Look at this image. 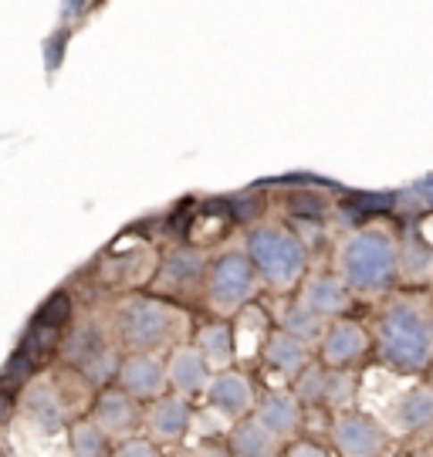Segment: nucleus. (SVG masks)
<instances>
[{"instance_id":"f257e3e1","label":"nucleus","mask_w":433,"mask_h":457,"mask_svg":"<svg viewBox=\"0 0 433 457\" xmlns=\"http://www.w3.org/2000/svg\"><path fill=\"white\" fill-rule=\"evenodd\" d=\"M400 264L396 241L383 230H359L338 251V281L359 295H379L393 285Z\"/></svg>"},{"instance_id":"f03ea898","label":"nucleus","mask_w":433,"mask_h":457,"mask_svg":"<svg viewBox=\"0 0 433 457\" xmlns=\"http://www.w3.org/2000/svg\"><path fill=\"white\" fill-rule=\"evenodd\" d=\"M379 349L400 370H423L433 356L430 319L410 302H393L379 319Z\"/></svg>"},{"instance_id":"7ed1b4c3","label":"nucleus","mask_w":433,"mask_h":457,"mask_svg":"<svg viewBox=\"0 0 433 457\" xmlns=\"http://www.w3.org/2000/svg\"><path fill=\"white\" fill-rule=\"evenodd\" d=\"M247 262L271 288H291L305 271V245L281 228H257L247 237Z\"/></svg>"},{"instance_id":"20e7f679","label":"nucleus","mask_w":433,"mask_h":457,"mask_svg":"<svg viewBox=\"0 0 433 457\" xmlns=\"http://www.w3.org/2000/svg\"><path fill=\"white\" fill-rule=\"evenodd\" d=\"M179 322V312L156 298H129L115 312V332L129 353H153L160 345H170L177 339Z\"/></svg>"},{"instance_id":"39448f33","label":"nucleus","mask_w":433,"mask_h":457,"mask_svg":"<svg viewBox=\"0 0 433 457\" xmlns=\"http://www.w3.org/2000/svg\"><path fill=\"white\" fill-rule=\"evenodd\" d=\"M254 285H257V275L254 268H251V262H247V254L244 251H227L210 268L207 298L217 312H237L244 302H251Z\"/></svg>"},{"instance_id":"423d86ee","label":"nucleus","mask_w":433,"mask_h":457,"mask_svg":"<svg viewBox=\"0 0 433 457\" xmlns=\"http://www.w3.org/2000/svg\"><path fill=\"white\" fill-rule=\"evenodd\" d=\"M119 390L139 400H160L166 390V366L156 353H129L126 360L119 362Z\"/></svg>"},{"instance_id":"0eeeda50","label":"nucleus","mask_w":433,"mask_h":457,"mask_svg":"<svg viewBox=\"0 0 433 457\" xmlns=\"http://www.w3.org/2000/svg\"><path fill=\"white\" fill-rule=\"evenodd\" d=\"M336 447L342 457H379L386 447V434L383 427L362 417V413H346L336 420Z\"/></svg>"},{"instance_id":"6e6552de","label":"nucleus","mask_w":433,"mask_h":457,"mask_svg":"<svg viewBox=\"0 0 433 457\" xmlns=\"http://www.w3.org/2000/svg\"><path fill=\"white\" fill-rule=\"evenodd\" d=\"M92 424L109 437V441H129L132 430L139 427V403L122 390H105L96 400Z\"/></svg>"},{"instance_id":"1a4fd4ad","label":"nucleus","mask_w":433,"mask_h":457,"mask_svg":"<svg viewBox=\"0 0 433 457\" xmlns=\"http://www.w3.org/2000/svg\"><path fill=\"white\" fill-rule=\"evenodd\" d=\"M162 366H166V386H173L183 400L210 386V366L200 360V353L193 345H177Z\"/></svg>"},{"instance_id":"9d476101","label":"nucleus","mask_w":433,"mask_h":457,"mask_svg":"<svg viewBox=\"0 0 433 457\" xmlns=\"http://www.w3.org/2000/svg\"><path fill=\"white\" fill-rule=\"evenodd\" d=\"M207 400L217 413H224L230 420H244L254 407V390H251V383L241 373L224 370L221 376H210Z\"/></svg>"},{"instance_id":"9b49d317","label":"nucleus","mask_w":433,"mask_h":457,"mask_svg":"<svg viewBox=\"0 0 433 457\" xmlns=\"http://www.w3.org/2000/svg\"><path fill=\"white\" fill-rule=\"evenodd\" d=\"M146 427H149V434H153V444H177L183 434H187V427H190V407H187V400L183 396H166L162 393L160 400H153V407L146 413Z\"/></svg>"},{"instance_id":"f8f14e48","label":"nucleus","mask_w":433,"mask_h":457,"mask_svg":"<svg viewBox=\"0 0 433 457\" xmlns=\"http://www.w3.org/2000/svg\"><path fill=\"white\" fill-rule=\"evenodd\" d=\"M321 360L329 362V366H349L355 362L362 353H366V332L355 326V322H336V326L325 328V336H321Z\"/></svg>"},{"instance_id":"ddd939ff","label":"nucleus","mask_w":433,"mask_h":457,"mask_svg":"<svg viewBox=\"0 0 433 457\" xmlns=\"http://www.w3.org/2000/svg\"><path fill=\"white\" fill-rule=\"evenodd\" d=\"M389 417H393V427L403 430V434L433 427V390L430 386H410V390L393 403Z\"/></svg>"},{"instance_id":"4468645a","label":"nucleus","mask_w":433,"mask_h":457,"mask_svg":"<svg viewBox=\"0 0 433 457\" xmlns=\"http://www.w3.org/2000/svg\"><path fill=\"white\" fill-rule=\"evenodd\" d=\"M254 420L268 434H274L278 441L281 437H288L295 434V427H298V400L288 396V393H268L254 410Z\"/></svg>"},{"instance_id":"2eb2a0df","label":"nucleus","mask_w":433,"mask_h":457,"mask_svg":"<svg viewBox=\"0 0 433 457\" xmlns=\"http://www.w3.org/2000/svg\"><path fill=\"white\" fill-rule=\"evenodd\" d=\"M308 312H315L319 319H329V315H338L349 305V288L332 275H315L308 278L305 285V302H302Z\"/></svg>"},{"instance_id":"dca6fc26","label":"nucleus","mask_w":433,"mask_h":457,"mask_svg":"<svg viewBox=\"0 0 433 457\" xmlns=\"http://www.w3.org/2000/svg\"><path fill=\"white\" fill-rule=\"evenodd\" d=\"M230 451L237 457H274L278 437L268 434L254 417H244L241 424L230 430Z\"/></svg>"},{"instance_id":"f3484780","label":"nucleus","mask_w":433,"mask_h":457,"mask_svg":"<svg viewBox=\"0 0 433 457\" xmlns=\"http://www.w3.org/2000/svg\"><path fill=\"white\" fill-rule=\"evenodd\" d=\"M21 403H24V413H31L34 420L41 427H48V430L64 424V403L51 383H31Z\"/></svg>"},{"instance_id":"a211bd4d","label":"nucleus","mask_w":433,"mask_h":457,"mask_svg":"<svg viewBox=\"0 0 433 457\" xmlns=\"http://www.w3.org/2000/svg\"><path fill=\"white\" fill-rule=\"evenodd\" d=\"M196 353H200V360L207 362L210 370H221L224 373L230 360H234V339H230V328L221 326V322H213V326L200 328V336H196V345H193Z\"/></svg>"},{"instance_id":"6ab92c4d","label":"nucleus","mask_w":433,"mask_h":457,"mask_svg":"<svg viewBox=\"0 0 433 457\" xmlns=\"http://www.w3.org/2000/svg\"><path fill=\"white\" fill-rule=\"evenodd\" d=\"M264 356H268V362L278 373H298V370H305L308 362V345L291 339L288 332H274L271 339L264 343Z\"/></svg>"},{"instance_id":"aec40b11","label":"nucleus","mask_w":433,"mask_h":457,"mask_svg":"<svg viewBox=\"0 0 433 457\" xmlns=\"http://www.w3.org/2000/svg\"><path fill=\"white\" fill-rule=\"evenodd\" d=\"M68 451L71 457H112V441L92 424V417L68 427Z\"/></svg>"},{"instance_id":"412c9836","label":"nucleus","mask_w":433,"mask_h":457,"mask_svg":"<svg viewBox=\"0 0 433 457\" xmlns=\"http://www.w3.org/2000/svg\"><path fill=\"white\" fill-rule=\"evenodd\" d=\"M200 275H204V258L196 251H177L162 264L160 281L166 288H190L193 281H200Z\"/></svg>"},{"instance_id":"4be33fe9","label":"nucleus","mask_w":433,"mask_h":457,"mask_svg":"<svg viewBox=\"0 0 433 457\" xmlns=\"http://www.w3.org/2000/svg\"><path fill=\"white\" fill-rule=\"evenodd\" d=\"M281 332H288L291 339H298L302 345L308 343H321V336H325V319H319L315 312H308L305 305L302 309H291L285 315V328Z\"/></svg>"},{"instance_id":"5701e85b","label":"nucleus","mask_w":433,"mask_h":457,"mask_svg":"<svg viewBox=\"0 0 433 457\" xmlns=\"http://www.w3.org/2000/svg\"><path fill=\"white\" fill-rule=\"evenodd\" d=\"M112 457H160V451H156V444L146 441V437H129V441H119Z\"/></svg>"},{"instance_id":"b1692460","label":"nucleus","mask_w":433,"mask_h":457,"mask_svg":"<svg viewBox=\"0 0 433 457\" xmlns=\"http://www.w3.org/2000/svg\"><path fill=\"white\" fill-rule=\"evenodd\" d=\"M288 457H329L321 447H315V444H295L288 451Z\"/></svg>"},{"instance_id":"393cba45","label":"nucleus","mask_w":433,"mask_h":457,"mask_svg":"<svg viewBox=\"0 0 433 457\" xmlns=\"http://www.w3.org/2000/svg\"><path fill=\"white\" fill-rule=\"evenodd\" d=\"M7 410H11V403H7V396H0V420L7 417Z\"/></svg>"},{"instance_id":"a878e982","label":"nucleus","mask_w":433,"mask_h":457,"mask_svg":"<svg viewBox=\"0 0 433 457\" xmlns=\"http://www.w3.org/2000/svg\"><path fill=\"white\" fill-rule=\"evenodd\" d=\"M173 457H196V454H173Z\"/></svg>"},{"instance_id":"bb28decb","label":"nucleus","mask_w":433,"mask_h":457,"mask_svg":"<svg viewBox=\"0 0 433 457\" xmlns=\"http://www.w3.org/2000/svg\"><path fill=\"white\" fill-rule=\"evenodd\" d=\"M423 457H433V454H423Z\"/></svg>"},{"instance_id":"cd10ccee","label":"nucleus","mask_w":433,"mask_h":457,"mask_svg":"<svg viewBox=\"0 0 433 457\" xmlns=\"http://www.w3.org/2000/svg\"><path fill=\"white\" fill-rule=\"evenodd\" d=\"M0 457H4V454H0Z\"/></svg>"}]
</instances>
